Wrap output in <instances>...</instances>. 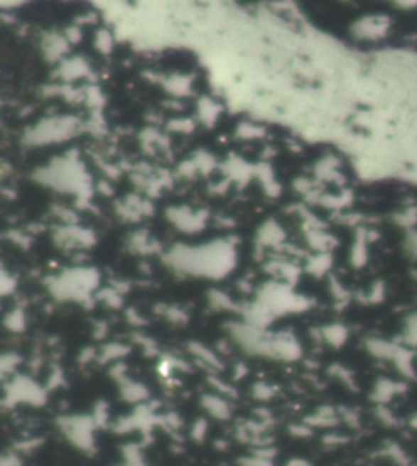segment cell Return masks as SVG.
<instances>
[{"label":"cell","instance_id":"obj_1","mask_svg":"<svg viewBox=\"0 0 417 466\" xmlns=\"http://www.w3.org/2000/svg\"><path fill=\"white\" fill-rule=\"evenodd\" d=\"M170 263L189 274L224 277L235 264V251L225 242H217L205 248H176L170 254Z\"/></svg>","mask_w":417,"mask_h":466},{"label":"cell","instance_id":"obj_2","mask_svg":"<svg viewBox=\"0 0 417 466\" xmlns=\"http://www.w3.org/2000/svg\"><path fill=\"white\" fill-rule=\"evenodd\" d=\"M168 215L171 217V222H175L180 229L186 232L199 230L204 225V219L199 217L197 214H193L188 209H173L171 212H168Z\"/></svg>","mask_w":417,"mask_h":466},{"label":"cell","instance_id":"obj_3","mask_svg":"<svg viewBox=\"0 0 417 466\" xmlns=\"http://www.w3.org/2000/svg\"><path fill=\"white\" fill-rule=\"evenodd\" d=\"M282 230L276 224H272V222L266 224L259 230V242L264 243V245H277V243L282 242Z\"/></svg>","mask_w":417,"mask_h":466},{"label":"cell","instance_id":"obj_4","mask_svg":"<svg viewBox=\"0 0 417 466\" xmlns=\"http://www.w3.org/2000/svg\"><path fill=\"white\" fill-rule=\"evenodd\" d=\"M210 300L215 305V307H230V298L225 296V293L222 292H212V296H210Z\"/></svg>","mask_w":417,"mask_h":466},{"label":"cell","instance_id":"obj_5","mask_svg":"<svg viewBox=\"0 0 417 466\" xmlns=\"http://www.w3.org/2000/svg\"><path fill=\"white\" fill-rule=\"evenodd\" d=\"M21 325H23V315H21L20 312H15L12 315V318L9 320V326L12 330H20Z\"/></svg>","mask_w":417,"mask_h":466},{"label":"cell","instance_id":"obj_6","mask_svg":"<svg viewBox=\"0 0 417 466\" xmlns=\"http://www.w3.org/2000/svg\"><path fill=\"white\" fill-rule=\"evenodd\" d=\"M2 284H4V286H2V292H4V293H7L9 291H13V288H15V281H13V279L10 281V279H9V276L5 274V273L2 274Z\"/></svg>","mask_w":417,"mask_h":466}]
</instances>
